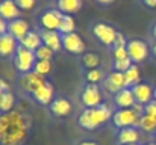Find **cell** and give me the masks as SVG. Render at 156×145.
<instances>
[{"label":"cell","mask_w":156,"mask_h":145,"mask_svg":"<svg viewBox=\"0 0 156 145\" xmlns=\"http://www.w3.org/2000/svg\"><path fill=\"white\" fill-rule=\"evenodd\" d=\"M37 60L38 59L35 56V51H32L29 48H24L23 46H18L15 54H14V65L21 74L30 73L34 70Z\"/></svg>","instance_id":"obj_4"},{"label":"cell","mask_w":156,"mask_h":145,"mask_svg":"<svg viewBox=\"0 0 156 145\" xmlns=\"http://www.w3.org/2000/svg\"><path fill=\"white\" fill-rule=\"evenodd\" d=\"M20 43L9 33L0 35V57H11L15 54Z\"/></svg>","instance_id":"obj_14"},{"label":"cell","mask_w":156,"mask_h":145,"mask_svg":"<svg viewBox=\"0 0 156 145\" xmlns=\"http://www.w3.org/2000/svg\"><path fill=\"white\" fill-rule=\"evenodd\" d=\"M144 145H156L155 142H150V144H144Z\"/></svg>","instance_id":"obj_44"},{"label":"cell","mask_w":156,"mask_h":145,"mask_svg":"<svg viewBox=\"0 0 156 145\" xmlns=\"http://www.w3.org/2000/svg\"><path fill=\"white\" fill-rule=\"evenodd\" d=\"M140 129L146 133H155L156 132V116L153 115H147L144 113L143 118H141V126Z\"/></svg>","instance_id":"obj_27"},{"label":"cell","mask_w":156,"mask_h":145,"mask_svg":"<svg viewBox=\"0 0 156 145\" xmlns=\"http://www.w3.org/2000/svg\"><path fill=\"white\" fill-rule=\"evenodd\" d=\"M133 97L136 100V103L146 106L147 103H150L152 100H155V89L149 85V83H138L132 88Z\"/></svg>","instance_id":"obj_12"},{"label":"cell","mask_w":156,"mask_h":145,"mask_svg":"<svg viewBox=\"0 0 156 145\" xmlns=\"http://www.w3.org/2000/svg\"><path fill=\"white\" fill-rule=\"evenodd\" d=\"M43 38V44L52 48L53 51H59L62 47V35L58 30H43L40 32Z\"/></svg>","instance_id":"obj_19"},{"label":"cell","mask_w":156,"mask_h":145,"mask_svg":"<svg viewBox=\"0 0 156 145\" xmlns=\"http://www.w3.org/2000/svg\"><path fill=\"white\" fill-rule=\"evenodd\" d=\"M140 68L136 67V64H133L126 73H124V79H126V88H133L135 85L140 83Z\"/></svg>","instance_id":"obj_24"},{"label":"cell","mask_w":156,"mask_h":145,"mask_svg":"<svg viewBox=\"0 0 156 145\" xmlns=\"http://www.w3.org/2000/svg\"><path fill=\"white\" fill-rule=\"evenodd\" d=\"M93 33L94 36L105 46H114L115 43V38H117V30L109 26V24H105V23H97L94 27H93Z\"/></svg>","instance_id":"obj_9"},{"label":"cell","mask_w":156,"mask_h":145,"mask_svg":"<svg viewBox=\"0 0 156 145\" xmlns=\"http://www.w3.org/2000/svg\"><path fill=\"white\" fill-rule=\"evenodd\" d=\"M80 101L85 106V109H91V107H97L102 104V92L99 89L97 85L90 83L85 85L82 92H80Z\"/></svg>","instance_id":"obj_6"},{"label":"cell","mask_w":156,"mask_h":145,"mask_svg":"<svg viewBox=\"0 0 156 145\" xmlns=\"http://www.w3.org/2000/svg\"><path fill=\"white\" fill-rule=\"evenodd\" d=\"M56 6L62 14H74L80 9L82 0H56Z\"/></svg>","instance_id":"obj_22"},{"label":"cell","mask_w":156,"mask_h":145,"mask_svg":"<svg viewBox=\"0 0 156 145\" xmlns=\"http://www.w3.org/2000/svg\"><path fill=\"white\" fill-rule=\"evenodd\" d=\"M97 3H100V5H109V3H112L114 0H96Z\"/></svg>","instance_id":"obj_39"},{"label":"cell","mask_w":156,"mask_h":145,"mask_svg":"<svg viewBox=\"0 0 156 145\" xmlns=\"http://www.w3.org/2000/svg\"><path fill=\"white\" fill-rule=\"evenodd\" d=\"M152 54L155 56V59H156V43L153 44V46H152Z\"/></svg>","instance_id":"obj_41"},{"label":"cell","mask_w":156,"mask_h":145,"mask_svg":"<svg viewBox=\"0 0 156 145\" xmlns=\"http://www.w3.org/2000/svg\"><path fill=\"white\" fill-rule=\"evenodd\" d=\"M143 115L144 113L136 112L133 107H130V109H117L114 112L112 123H114V126L118 130L120 129H126V127H136V129H140Z\"/></svg>","instance_id":"obj_3"},{"label":"cell","mask_w":156,"mask_h":145,"mask_svg":"<svg viewBox=\"0 0 156 145\" xmlns=\"http://www.w3.org/2000/svg\"><path fill=\"white\" fill-rule=\"evenodd\" d=\"M46 83H47L46 79H44L43 76L37 74L35 71H30V73L21 74V77L18 79V85H20V88H21L24 92L32 94V95H34L35 91H38V89H40L41 86H44Z\"/></svg>","instance_id":"obj_5"},{"label":"cell","mask_w":156,"mask_h":145,"mask_svg":"<svg viewBox=\"0 0 156 145\" xmlns=\"http://www.w3.org/2000/svg\"><path fill=\"white\" fill-rule=\"evenodd\" d=\"M152 33H153V38L156 40V23H155V26H153V30H152Z\"/></svg>","instance_id":"obj_42"},{"label":"cell","mask_w":156,"mask_h":145,"mask_svg":"<svg viewBox=\"0 0 156 145\" xmlns=\"http://www.w3.org/2000/svg\"><path fill=\"white\" fill-rule=\"evenodd\" d=\"M103 88L106 92L109 94H117L120 92L121 89L126 88V79H124V73H120V71H114V73H109L106 76V79L103 80Z\"/></svg>","instance_id":"obj_10"},{"label":"cell","mask_w":156,"mask_h":145,"mask_svg":"<svg viewBox=\"0 0 156 145\" xmlns=\"http://www.w3.org/2000/svg\"><path fill=\"white\" fill-rule=\"evenodd\" d=\"M64 14L56 8V9H47L40 15V24L43 30H59L61 20Z\"/></svg>","instance_id":"obj_8"},{"label":"cell","mask_w":156,"mask_h":145,"mask_svg":"<svg viewBox=\"0 0 156 145\" xmlns=\"http://www.w3.org/2000/svg\"><path fill=\"white\" fill-rule=\"evenodd\" d=\"M34 71L44 77V76H47L52 71V62L50 60H37V64L34 67Z\"/></svg>","instance_id":"obj_28"},{"label":"cell","mask_w":156,"mask_h":145,"mask_svg":"<svg viewBox=\"0 0 156 145\" xmlns=\"http://www.w3.org/2000/svg\"><path fill=\"white\" fill-rule=\"evenodd\" d=\"M103 79V73L102 70L99 68H94V70H87V82L88 83H99L100 80Z\"/></svg>","instance_id":"obj_30"},{"label":"cell","mask_w":156,"mask_h":145,"mask_svg":"<svg viewBox=\"0 0 156 145\" xmlns=\"http://www.w3.org/2000/svg\"><path fill=\"white\" fill-rule=\"evenodd\" d=\"M117 141L120 145L138 144L140 142V129H136V127L120 129L118 133H117Z\"/></svg>","instance_id":"obj_18"},{"label":"cell","mask_w":156,"mask_h":145,"mask_svg":"<svg viewBox=\"0 0 156 145\" xmlns=\"http://www.w3.org/2000/svg\"><path fill=\"white\" fill-rule=\"evenodd\" d=\"M3 92H5V91H3V89H0V98H2V95H3Z\"/></svg>","instance_id":"obj_43"},{"label":"cell","mask_w":156,"mask_h":145,"mask_svg":"<svg viewBox=\"0 0 156 145\" xmlns=\"http://www.w3.org/2000/svg\"><path fill=\"white\" fill-rule=\"evenodd\" d=\"M15 3H17V6L21 11H30L35 6L37 0H15Z\"/></svg>","instance_id":"obj_33"},{"label":"cell","mask_w":156,"mask_h":145,"mask_svg":"<svg viewBox=\"0 0 156 145\" xmlns=\"http://www.w3.org/2000/svg\"><path fill=\"white\" fill-rule=\"evenodd\" d=\"M155 144H156V132H155Z\"/></svg>","instance_id":"obj_45"},{"label":"cell","mask_w":156,"mask_h":145,"mask_svg":"<svg viewBox=\"0 0 156 145\" xmlns=\"http://www.w3.org/2000/svg\"><path fill=\"white\" fill-rule=\"evenodd\" d=\"M153 97H155V100H156V89H155V95H153Z\"/></svg>","instance_id":"obj_46"},{"label":"cell","mask_w":156,"mask_h":145,"mask_svg":"<svg viewBox=\"0 0 156 145\" xmlns=\"http://www.w3.org/2000/svg\"><path fill=\"white\" fill-rule=\"evenodd\" d=\"M74 27H76V24H74V18L71 17V15H68V14H64V17H62V20H61V26H59V33L61 35H67V33H73L74 32Z\"/></svg>","instance_id":"obj_25"},{"label":"cell","mask_w":156,"mask_h":145,"mask_svg":"<svg viewBox=\"0 0 156 145\" xmlns=\"http://www.w3.org/2000/svg\"><path fill=\"white\" fill-rule=\"evenodd\" d=\"M155 89H156V85H155Z\"/></svg>","instance_id":"obj_49"},{"label":"cell","mask_w":156,"mask_h":145,"mask_svg":"<svg viewBox=\"0 0 156 145\" xmlns=\"http://www.w3.org/2000/svg\"><path fill=\"white\" fill-rule=\"evenodd\" d=\"M132 65H133V62L130 60V57H126V59H121V60H115L114 62L115 71H120V73H126Z\"/></svg>","instance_id":"obj_31"},{"label":"cell","mask_w":156,"mask_h":145,"mask_svg":"<svg viewBox=\"0 0 156 145\" xmlns=\"http://www.w3.org/2000/svg\"><path fill=\"white\" fill-rule=\"evenodd\" d=\"M71 103L64 98V97H58L55 98L52 103H50V113L56 118H64V116H68L71 113Z\"/></svg>","instance_id":"obj_15"},{"label":"cell","mask_w":156,"mask_h":145,"mask_svg":"<svg viewBox=\"0 0 156 145\" xmlns=\"http://www.w3.org/2000/svg\"><path fill=\"white\" fill-rule=\"evenodd\" d=\"M0 89H3L5 92H6V91H9V85H8L3 79H0Z\"/></svg>","instance_id":"obj_37"},{"label":"cell","mask_w":156,"mask_h":145,"mask_svg":"<svg viewBox=\"0 0 156 145\" xmlns=\"http://www.w3.org/2000/svg\"><path fill=\"white\" fill-rule=\"evenodd\" d=\"M0 2H2V0H0Z\"/></svg>","instance_id":"obj_50"},{"label":"cell","mask_w":156,"mask_h":145,"mask_svg":"<svg viewBox=\"0 0 156 145\" xmlns=\"http://www.w3.org/2000/svg\"><path fill=\"white\" fill-rule=\"evenodd\" d=\"M144 113L156 116V100H152L150 103H147V104L144 106Z\"/></svg>","instance_id":"obj_34"},{"label":"cell","mask_w":156,"mask_h":145,"mask_svg":"<svg viewBox=\"0 0 156 145\" xmlns=\"http://www.w3.org/2000/svg\"><path fill=\"white\" fill-rule=\"evenodd\" d=\"M112 56H114L115 60L126 59V57H129V54H127V48L126 47H114V50H112Z\"/></svg>","instance_id":"obj_32"},{"label":"cell","mask_w":156,"mask_h":145,"mask_svg":"<svg viewBox=\"0 0 156 145\" xmlns=\"http://www.w3.org/2000/svg\"><path fill=\"white\" fill-rule=\"evenodd\" d=\"M20 46H23L24 48H29V50H32V51H35L37 48H40L43 46L41 33H38L37 30H30V32L20 41Z\"/></svg>","instance_id":"obj_21"},{"label":"cell","mask_w":156,"mask_h":145,"mask_svg":"<svg viewBox=\"0 0 156 145\" xmlns=\"http://www.w3.org/2000/svg\"><path fill=\"white\" fill-rule=\"evenodd\" d=\"M53 54H55V51L52 48H49L47 46H44V44L35 50V56H37L38 60H50L53 57Z\"/></svg>","instance_id":"obj_29"},{"label":"cell","mask_w":156,"mask_h":145,"mask_svg":"<svg viewBox=\"0 0 156 145\" xmlns=\"http://www.w3.org/2000/svg\"><path fill=\"white\" fill-rule=\"evenodd\" d=\"M126 48H127V54L133 64H141L149 56V46L143 40H130Z\"/></svg>","instance_id":"obj_7"},{"label":"cell","mask_w":156,"mask_h":145,"mask_svg":"<svg viewBox=\"0 0 156 145\" xmlns=\"http://www.w3.org/2000/svg\"><path fill=\"white\" fill-rule=\"evenodd\" d=\"M79 145H97V144L93 142V141H83V142H80Z\"/></svg>","instance_id":"obj_40"},{"label":"cell","mask_w":156,"mask_h":145,"mask_svg":"<svg viewBox=\"0 0 156 145\" xmlns=\"http://www.w3.org/2000/svg\"><path fill=\"white\" fill-rule=\"evenodd\" d=\"M14 106H15V95H14L11 91L3 92V95L0 98V113L12 112Z\"/></svg>","instance_id":"obj_23"},{"label":"cell","mask_w":156,"mask_h":145,"mask_svg":"<svg viewBox=\"0 0 156 145\" xmlns=\"http://www.w3.org/2000/svg\"><path fill=\"white\" fill-rule=\"evenodd\" d=\"M62 47L65 48L68 53L80 54V53L85 51V43L76 32H73V33L62 35Z\"/></svg>","instance_id":"obj_11"},{"label":"cell","mask_w":156,"mask_h":145,"mask_svg":"<svg viewBox=\"0 0 156 145\" xmlns=\"http://www.w3.org/2000/svg\"><path fill=\"white\" fill-rule=\"evenodd\" d=\"M20 8L17 6L15 0H2L0 2V15L9 23L12 20L20 18Z\"/></svg>","instance_id":"obj_17"},{"label":"cell","mask_w":156,"mask_h":145,"mask_svg":"<svg viewBox=\"0 0 156 145\" xmlns=\"http://www.w3.org/2000/svg\"><path fill=\"white\" fill-rule=\"evenodd\" d=\"M112 116H114V107L109 103H102L97 107L83 109V112L79 115L77 123L85 130H94L106 124Z\"/></svg>","instance_id":"obj_2"},{"label":"cell","mask_w":156,"mask_h":145,"mask_svg":"<svg viewBox=\"0 0 156 145\" xmlns=\"http://www.w3.org/2000/svg\"><path fill=\"white\" fill-rule=\"evenodd\" d=\"M30 132V116L23 110L0 113V145H23Z\"/></svg>","instance_id":"obj_1"},{"label":"cell","mask_w":156,"mask_h":145,"mask_svg":"<svg viewBox=\"0 0 156 145\" xmlns=\"http://www.w3.org/2000/svg\"><path fill=\"white\" fill-rule=\"evenodd\" d=\"M82 2H87V0H82Z\"/></svg>","instance_id":"obj_48"},{"label":"cell","mask_w":156,"mask_h":145,"mask_svg":"<svg viewBox=\"0 0 156 145\" xmlns=\"http://www.w3.org/2000/svg\"><path fill=\"white\" fill-rule=\"evenodd\" d=\"M143 2H144V5L149 6V8H156V0H143Z\"/></svg>","instance_id":"obj_38"},{"label":"cell","mask_w":156,"mask_h":145,"mask_svg":"<svg viewBox=\"0 0 156 145\" xmlns=\"http://www.w3.org/2000/svg\"><path fill=\"white\" fill-rule=\"evenodd\" d=\"M100 64V57L97 53H93V51H88L82 56V65L87 68V70H94L97 68Z\"/></svg>","instance_id":"obj_26"},{"label":"cell","mask_w":156,"mask_h":145,"mask_svg":"<svg viewBox=\"0 0 156 145\" xmlns=\"http://www.w3.org/2000/svg\"><path fill=\"white\" fill-rule=\"evenodd\" d=\"M53 95H55V89H53L52 83H46L44 86H41L38 91H35L34 92V98L37 100V103H40V104H43V106H47V104H50L53 100Z\"/></svg>","instance_id":"obj_20"},{"label":"cell","mask_w":156,"mask_h":145,"mask_svg":"<svg viewBox=\"0 0 156 145\" xmlns=\"http://www.w3.org/2000/svg\"><path fill=\"white\" fill-rule=\"evenodd\" d=\"M127 43H129V41H126L124 35L117 33V38H115V43H114L112 47H127Z\"/></svg>","instance_id":"obj_35"},{"label":"cell","mask_w":156,"mask_h":145,"mask_svg":"<svg viewBox=\"0 0 156 145\" xmlns=\"http://www.w3.org/2000/svg\"><path fill=\"white\" fill-rule=\"evenodd\" d=\"M114 103H115V106L118 109H130V107H133L136 100L133 97L132 88H124L120 92H117L114 95Z\"/></svg>","instance_id":"obj_16"},{"label":"cell","mask_w":156,"mask_h":145,"mask_svg":"<svg viewBox=\"0 0 156 145\" xmlns=\"http://www.w3.org/2000/svg\"><path fill=\"white\" fill-rule=\"evenodd\" d=\"M129 145H138V144H129Z\"/></svg>","instance_id":"obj_47"},{"label":"cell","mask_w":156,"mask_h":145,"mask_svg":"<svg viewBox=\"0 0 156 145\" xmlns=\"http://www.w3.org/2000/svg\"><path fill=\"white\" fill-rule=\"evenodd\" d=\"M3 33H8V21L0 15V35Z\"/></svg>","instance_id":"obj_36"},{"label":"cell","mask_w":156,"mask_h":145,"mask_svg":"<svg viewBox=\"0 0 156 145\" xmlns=\"http://www.w3.org/2000/svg\"><path fill=\"white\" fill-rule=\"evenodd\" d=\"M30 32L29 29V24L26 20H21V18H17V20H12L8 23V33L12 35L18 43Z\"/></svg>","instance_id":"obj_13"}]
</instances>
